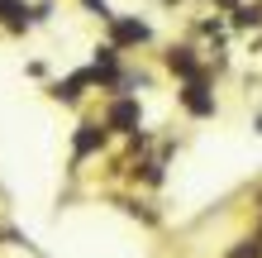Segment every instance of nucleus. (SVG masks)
<instances>
[{
	"mask_svg": "<svg viewBox=\"0 0 262 258\" xmlns=\"http://www.w3.org/2000/svg\"><path fill=\"white\" fill-rule=\"evenodd\" d=\"M100 125L110 134H119V139H134L138 125H143V105H138V96H110L105 110H100Z\"/></svg>",
	"mask_w": 262,
	"mask_h": 258,
	"instance_id": "obj_1",
	"label": "nucleus"
},
{
	"mask_svg": "<svg viewBox=\"0 0 262 258\" xmlns=\"http://www.w3.org/2000/svg\"><path fill=\"white\" fill-rule=\"evenodd\" d=\"M105 144H110V129H105L100 120H81V125H76V134H72V158L86 163V158L105 153Z\"/></svg>",
	"mask_w": 262,
	"mask_h": 258,
	"instance_id": "obj_2",
	"label": "nucleus"
},
{
	"mask_svg": "<svg viewBox=\"0 0 262 258\" xmlns=\"http://www.w3.org/2000/svg\"><path fill=\"white\" fill-rule=\"evenodd\" d=\"M177 101H181V110L195 115V120L214 115V91H210V77H191V82H181Z\"/></svg>",
	"mask_w": 262,
	"mask_h": 258,
	"instance_id": "obj_3",
	"label": "nucleus"
},
{
	"mask_svg": "<svg viewBox=\"0 0 262 258\" xmlns=\"http://www.w3.org/2000/svg\"><path fill=\"white\" fill-rule=\"evenodd\" d=\"M138 43H148V24L129 19V14H110V48L124 53V48H138Z\"/></svg>",
	"mask_w": 262,
	"mask_h": 258,
	"instance_id": "obj_4",
	"label": "nucleus"
},
{
	"mask_svg": "<svg viewBox=\"0 0 262 258\" xmlns=\"http://www.w3.org/2000/svg\"><path fill=\"white\" fill-rule=\"evenodd\" d=\"M29 24H34V19H29L24 0H0V29H5V34H24Z\"/></svg>",
	"mask_w": 262,
	"mask_h": 258,
	"instance_id": "obj_5",
	"label": "nucleus"
},
{
	"mask_svg": "<svg viewBox=\"0 0 262 258\" xmlns=\"http://www.w3.org/2000/svg\"><path fill=\"white\" fill-rule=\"evenodd\" d=\"M229 258H262V230L248 234V239H238V249H229Z\"/></svg>",
	"mask_w": 262,
	"mask_h": 258,
	"instance_id": "obj_6",
	"label": "nucleus"
}]
</instances>
